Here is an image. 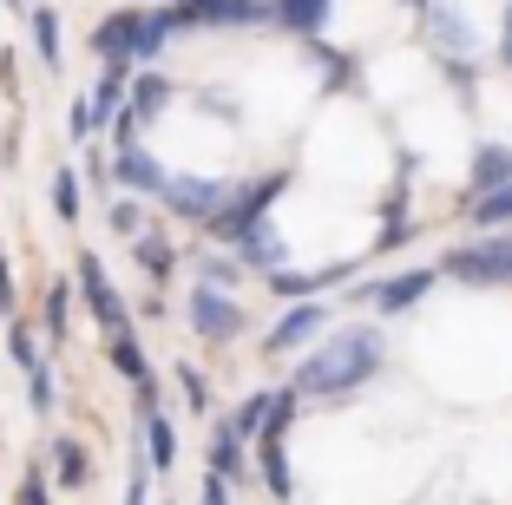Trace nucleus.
Listing matches in <instances>:
<instances>
[{
    "instance_id": "nucleus-1",
    "label": "nucleus",
    "mask_w": 512,
    "mask_h": 505,
    "mask_svg": "<svg viewBox=\"0 0 512 505\" xmlns=\"http://www.w3.org/2000/svg\"><path fill=\"white\" fill-rule=\"evenodd\" d=\"M381 368H388V335L375 322H342V328H322L316 335V348L296 361L289 387H296L302 401H348Z\"/></svg>"
},
{
    "instance_id": "nucleus-2",
    "label": "nucleus",
    "mask_w": 512,
    "mask_h": 505,
    "mask_svg": "<svg viewBox=\"0 0 512 505\" xmlns=\"http://www.w3.org/2000/svg\"><path fill=\"white\" fill-rule=\"evenodd\" d=\"M86 46L99 66H158V53L171 46V14L165 7H112Z\"/></svg>"
},
{
    "instance_id": "nucleus-3",
    "label": "nucleus",
    "mask_w": 512,
    "mask_h": 505,
    "mask_svg": "<svg viewBox=\"0 0 512 505\" xmlns=\"http://www.w3.org/2000/svg\"><path fill=\"white\" fill-rule=\"evenodd\" d=\"M289 191V171H263V178H250V184H230V197L217 204V217L204 223V237L211 243H237V237H250L256 223H270V204Z\"/></svg>"
},
{
    "instance_id": "nucleus-4",
    "label": "nucleus",
    "mask_w": 512,
    "mask_h": 505,
    "mask_svg": "<svg viewBox=\"0 0 512 505\" xmlns=\"http://www.w3.org/2000/svg\"><path fill=\"white\" fill-rule=\"evenodd\" d=\"M440 269H447L453 283H473V289H512V230H486L480 243L447 250Z\"/></svg>"
},
{
    "instance_id": "nucleus-5",
    "label": "nucleus",
    "mask_w": 512,
    "mask_h": 505,
    "mask_svg": "<svg viewBox=\"0 0 512 505\" xmlns=\"http://www.w3.org/2000/svg\"><path fill=\"white\" fill-rule=\"evenodd\" d=\"M421 20H427V46H434L440 66H473L480 60L486 40H480V27H473V14L460 7V0H427Z\"/></svg>"
},
{
    "instance_id": "nucleus-6",
    "label": "nucleus",
    "mask_w": 512,
    "mask_h": 505,
    "mask_svg": "<svg viewBox=\"0 0 512 505\" xmlns=\"http://www.w3.org/2000/svg\"><path fill=\"white\" fill-rule=\"evenodd\" d=\"M184 322H191L197 342L230 348L243 328H250V315H243V302L230 296V289H204V283H191V296H184Z\"/></svg>"
},
{
    "instance_id": "nucleus-7",
    "label": "nucleus",
    "mask_w": 512,
    "mask_h": 505,
    "mask_svg": "<svg viewBox=\"0 0 512 505\" xmlns=\"http://www.w3.org/2000/svg\"><path fill=\"white\" fill-rule=\"evenodd\" d=\"M73 296L86 302V315L106 335H119V328H132V302L119 296V283L106 276V263H99V250H79V269H73Z\"/></svg>"
},
{
    "instance_id": "nucleus-8",
    "label": "nucleus",
    "mask_w": 512,
    "mask_h": 505,
    "mask_svg": "<svg viewBox=\"0 0 512 505\" xmlns=\"http://www.w3.org/2000/svg\"><path fill=\"white\" fill-rule=\"evenodd\" d=\"M224 197H230L224 178H204V171H171L165 191H158V204H165L178 223H197V230H204V223L217 217V204H224Z\"/></svg>"
},
{
    "instance_id": "nucleus-9",
    "label": "nucleus",
    "mask_w": 512,
    "mask_h": 505,
    "mask_svg": "<svg viewBox=\"0 0 512 505\" xmlns=\"http://www.w3.org/2000/svg\"><path fill=\"white\" fill-rule=\"evenodd\" d=\"M171 33L191 27H263L270 20V0H171Z\"/></svg>"
},
{
    "instance_id": "nucleus-10",
    "label": "nucleus",
    "mask_w": 512,
    "mask_h": 505,
    "mask_svg": "<svg viewBox=\"0 0 512 505\" xmlns=\"http://www.w3.org/2000/svg\"><path fill=\"white\" fill-rule=\"evenodd\" d=\"M329 328V302L322 296H309V302H289L283 315H276L270 328H263V355L270 361H283V355H296V348H309Z\"/></svg>"
},
{
    "instance_id": "nucleus-11",
    "label": "nucleus",
    "mask_w": 512,
    "mask_h": 505,
    "mask_svg": "<svg viewBox=\"0 0 512 505\" xmlns=\"http://www.w3.org/2000/svg\"><path fill=\"white\" fill-rule=\"evenodd\" d=\"M106 171H112V191H125V197H145V204H158V191H165V158L158 151H145V145H119L106 158Z\"/></svg>"
},
{
    "instance_id": "nucleus-12",
    "label": "nucleus",
    "mask_w": 512,
    "mask_h": 505,
    "mask_svg": "<svg viewBox=\"0 0 512 505\" xmlns=\"http://www.w3.org/2000/svg\"><path fill=\"white\" fill-rule=\"evenodd\" d=\"M106 361H112V374H119V381H132L138 414H145V407H165V401H158V374H151V355H145V342H138V328L106 335Z\"/></svg>"
},
{
    "instance_id": "nucleus-13",
    "label": "nucleus",
    "mask_w": 512,
    "mask_h": 505,
    "mask_svg": "<svg viewBox=\"0 0 512 505\" xmlns=\"http://www.w3.org/2000/svg\"><path fill=\"white\" fill-rule=\"evenodd\" d=\"M46 479L60 492H86L92 486V453H86V440H73V433H53V446H46Z\"/></svg>"
},
{
    "instance_id": "nucleus-14",
    "label": "nucleus",
    "mask_w": 512,
    "mask_h": 505,
    "mask_svg": "<svg viewBox=\"0 0 512 505\" xmlns=\"http://www.w3.org/2000/svg\"><path fill=\"white\" fill-rule=\"evenodd\" d=\"M427 289H434V269H401V276H381L375 289H362V302H375L381 315H407Z\"/></svg>"
},
{
    "instance_id": "nucleus-15",
    "label": "nucleus",
    "mask_w": 512,
    "mask_h": 505,
    "mask_svg": "<svg viewBox=\"0 0 512 505\" xmlns=\"http://www.w3.org/2000/svg\"><path fill=\"white\" fill-rule=\"evenodd\" d=\"M138 440H145L151 473H171V466H178V427H171L165 407H145V414H138Z\"/></svg>"
},
{
    "instance_id": "nucleus-16",
    "label": "nucleus",
    "mask_w": 512,
    "mask_h": 505,
    "mask_svg": "<svg viewBox=\"0 0 512 505\" xmlns=\"http://www.w3.org/2000/svg\"><path fill=\"white\" fill-rule=\"evenodd\" d=\"M27 33H33V60H40L46 73H60L66 66V27H60V14H53L46 0L27 7Z\"/></svg>"
},
{
    "instance_id": "nucleus-17",
    "label": "nucleus",
    "mask_w": 512,
    "mask_h": 505,
    "mask_svg": "<svg viewBox=\"0 0 512 505\" xmlns=\"http://www.w3.org/2000/svg\"><path fill=\"white\" fill-rule=\"evenodd\" d=\"M499 184H512V145L480 138V145H473V164H467V191L486 197V191H499Z\"/></svg>"
},
{
    "instance_id": "nucleus-18",
    "label": "nucleus",
    "mask_w": 512,
    "mask_h": 505,
    "mask_svg": "<svg viewBox=\"0 0 512 505\" xmlns=\"http://www.w3.org/2000/svg\"><path fill=\"white\" fill-rule=\"evenodd\" d=\"M230 256H237L243 269H256V276H270V269H283V263H289L283 237H276V223H256L250 237H237V243H230Z\"/></svg>"
},
{
    "instance_id": "nucleus-19",
    "label": "nucleus",
    "mask_w": 512,
    "mask_h": 505,
    "mask_svg": "<svg viewBox=\"0 0 512 505\" xmlns=\"http://www.w3.org/2000/svg\"><path fill=\"white\" fill-rule=\"evenodd\" d=\"M211 473L224 479V486H243V479H250V440H237L230 420L211 427Z\"/></svg>"
},
{
    "instance_id": "nucleus-20",
    "label": "nucleus",
    "mask_w": 512,
    "mask_h": 505,
    "mask_svg": "<svg viewBox=\"0 0 512 505\" xmlns=\"http://www.w3.org/2000/svg\"><path fill=\"white\" fill-rule=\"evenodd\" d=\"M125 79H132V66H99V79H92V92H86L92 132H106V125L119 119V105H125Z\"/></svg>"
},
{
    "instance_id": "nucleus-21",
    "label": "nucleus",
    "mask_w": 512,
    "mask_h": 505,
    "mask_svg": "<svg viewBox=\"0 0 512 505\" xmlns=\"http://www.w3.org/2000/svg\"><path fill=\"white\" fill-rule=\"evenodd\" d=\"M132 263L145 269L158 289H165L171 276H178V243H171L165 230H138V237H132Z\"/></svg>"
},
{
    "instance_id": "nucleus-22",
    "label": "nucleus",
    "mask_w": 512,
    "mask_h": 505,
    "mask_svg": "<svg viewBox=\"0 0 512 505\" xmlns=\"http://www.w3.org/2000/svg\"><path fill=\"white\" fill-rule=\"evenodd\" d=\"M329 14H335V0H270V20L283 33H302V40H316L329 27Z\"/></svg>"
},
{
    "instance_id": "nucleus-23",
    "label": "nucleus",
    "mask_w": 512,
    "mask_h": 505,
    "mask_svg": "<svg viewBox=\"0 0 512 505\" xmlns=\"http://www.w3.org/2000/svg\"><path fill=\"white\" fill-rule=\"evenodd\" d=\"M66 328H73V276H53V283H46V296H40V342L60 348Z\"/></svg>"
},
{
    "instance_id": "nucleus-24",
    "label": "nucleus",
    "mask_w": 512,
    "mask_h": 505,
    "mask_svg": "<svg viewBox=\"0 0 512 505\" xmlns=\"http://www.w3.org/2000/svg\"><path fill=\"white\" fill-rule=\"evenodd\" d=\"M256 473H263V486H270V499H296V479H289V453L283 440H256Z\"/></svg>"
},
{
    "instance_id": "nucleus-25",
    "label": "nucleus",
    "mask_w": 512,
    "mask_h": 505,
    "mask_svg": "<svg viewBox=\"0 0 512 505\" xmlns=\"http://www.w3.org/2000/svg\"><path fill=\"white\" fill-rule=\"evenodd\" d=\"M191 269H197V283H204V289H230V296L243 289V263H237L230 250H204V256H191Z\"/></svg>"
},
{
    "instance_id": "nucleus-26",
    "label": "nucleus",
    "mask_w": 512,
    "mask_h": 505,
    "mask_svg": "<svg viewBox=\"0 0 512 505\" xmlns=\"http://www.w3.org/2000/svg\"><path fill=\"white\" fill-rule=\"evenodd\" d=\"M106 230H112V237H125V243H132L138 237V230H151V210H145V197H112V204H106Z\"/></svg>"
},
{
    "instance_id": "nucleus-27",
    "label": "nucleus",
    "mask_w": 512,
    "mask_h": 505,
    "mask_svg": "<svg viewBox=\"0 0 512 505\" xmlns=\"http://www.w3.org/2000/svg\"><path fill=\"white\" fill-rule=\"evenodd\" d=\"M0 328H7V361H14L20 374L46 361V355H40V328H33V322H20V315H14V322H0Z\"/></svg>"
},
{
    "instance_id": "nucleus-28",
    "label": "nucleus",
    "mask_w": 512,
    "mask_h": 505,
    "mask_svg": "<svg viewBox=\"0 0 512 505\" xmlns=\"http://www.w3.org/2000/svg\"><path fill=\"white\" fill-rule=\"evenodd\" d=\"M79 197H86L79 171H73V164H60V171H53V217H60V223H79V210H86Z\"/></svg>"
},
{
    "instance_id": "nucleus-29",
    "label": "nucleus",
    "mask_w": 512,
    "mask_h": 505,
    "mask_svg": "<svg viewBox=\"0 0 512 505\" xmlns=\"http://www.w3.org/2000/svg\"><path fill=\"white\" fill-rule=\"evenodd\" d=\"M407 230H414V223H407V191H388V204H381V243H375V250H381V256L401 250Z\"/></svg>"
},
{
    "instance_id": "nucleus-30",
    "label": "nucleus",
    "mask_w": 512,
    "mask_h": 505,
    "mask_svg": "<svg viewBox=\"0 0 512 505\" xmlns=\"http://www.w3.org/2000/svg\"><path fill=\"white\" fill-rule=\"evenodd\" d=\"M473 223H480V230H506V223H512V184L473 197Z\"/></svg>"
},
{
    "instance_id": "nucleus-31",
    "label": "nucleus",
    "mask_w": 512,
    "mask_h": 505,
    "mask_svg": "<svg viewBox=\"0 0 512 505\" xmlns=\"http://www.w3.org/2000/svg\"><path fill=\"white\" fill-rule=\"evenodd\" d=\"M27 407L33 414H53V407H60V387H53V361H40V368H27Z\"/></svg>"
},
{
    "instance_id": "nucleus-32",
    "label": "nucleus",
    "mask_w": 512,
    "mask_h": 505,
    "mask_svg": "<svg viewBox=\"0 0 512 505\" xmlns=\"http://www.w3.org/2000/svg\"><path fill=\"white\" fill-rule=\"evenodd\" d=\"M263 283H270V289H276V296H283V302H309V296H316V289H322L316 276H302V269H289V263H283V269H270Z\"/></svg>"
},
{
    "instance_id": "nucleus-33",
    "label": "nucleus",
    "mask_w": 512,
    "mask_h": 505,
    "mask_svg": "<svg viewBox=\"0 0 512 505\" xmlns=\"http://www.w3.org/2000/svg\"><path fill=\"white\" fill-rule=\"evenodd\" d=\"M263 414H270V387H263V394H250V401L230 414V433H237V440H256V433H263Z\"/></svg>"
},
{
    "instance_id": "nucleus-34",
    "label": "nucleus",
    "mask_w": 512,
    "mask_h": 505,
    "mask_svg": "<svg viewBox=\"0 0 512 505\" xmlns=\"http://www.w3.org/2000/svg\"><path fill=\"white\" fill-rule=\"evenodd\" d=\"M178 394H184V407H191V414H211V381H204L191 361H178Z\"/></svg>"
},
{
    "instance_id": "nucleus-35",
    "label": "nucleus",
    "mask_w": 512,
    "mask_h": 505,
    "mask_svg": "<svg viewBox=\"0 0 512 505\" xmlns=\"http://www.w3.org/2000/svg\"><path fill=\"white\" fill-rule=\"evenodd\" d=\"M20 505H53V479H46V466H27L20 473V492H14Z\"/></svg>"
},
{
    "instance_id": "nucleus-36",
    "label": "nucleus",
    "mask_w": 512,
    "mask_h": 505,
    "mask_svg": "<svg viewBox=\"0 0 512 505\" xmlns=\"http://www.w3.org/2000/svg\"><path fill=\"white\" fill-rule=\"evenodd\" d=\"M20 315V289H14V256L0 250V322H14Z\"/></svg>"
},
{
    "instance_id": "nucleus-37",
    "label": "nucleus",
    "mask_w": 512,
    "mask_h": 505,
    "mask_svg": "<svg viewBox=\"0 0 512 505\" xmlns=\"http://www.w3.org/2000/svg\"><path fill=\"white\" fill-rule=\"evenodd\" d=\"M125 505H151V466H145V453L132 460V479H125Z\"/></svg>"
},
{
    "instance_id": "nucleus-38",
    "label": "nucleus",
    "mask_w": 512,
    "mask_h": 505,
    "mask_svg": "<svg viewBox=\"0 0 512 505\" xmlns=\"http://www.w3.org/2000/svg\"><path fill=\"white\" fill-rule=\"evenodd\" d=\"M66 132H73V145H86V138H92V112H86V92H79V99L66 105Z\"/></svg>"
},
{
    "instance_id": "nucleus-39",
    "label": "nucleus",
    "mask_w": 512,
    "mask_h": 505,
    "mask_svg": "<svg viewBox=\"0 0 512 505\" xmlns=\"http://www.w3.org/2000/svg\"><path fill=\"white\" fill-rule=\"evenodd\" d=\"M499 73H512V0H506V14H499Z\"/></svg>"
},
{
    "instance_id": "nucleus-40",
    "label": "nucleus",
    "mask_w": 512,
    "mask_h": 505,
    "mask_svg": "<svg viewBox=\"0 0 512 505\" xmlns=\"http://www.w3.org/2000/svg\"><path fill=\"white\" fill-rule=\"evenodd\" d=\"M197 505H230V486L217 473H204V492H197Z\"/></svg>"
},
{
    "instance_id": "nucleus-41",
    "label": "nucleus",
    "mask_w": 512,
    "mask_h": 505,
    "mask_svg": "<svg viewBox=\"0 0 512 505\" xmlns=\"http://www.w3.org/2000/svg\"><path fill=\"white\" fill-rule=\"evenodd\" d=\"M401 7H427V0H401Z\"/></svg>"
}]
</instances>
